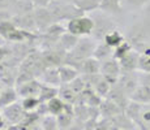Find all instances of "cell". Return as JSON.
<instances>
[{"mask_svg":"<svg viewBox=\"0 0 150 130\" xmlns=\"http://www.w3.org/2000/svg\"><path fill=\"white\" fill-rule=\"evenodd\" d=\"M124 113L133 121L140 130H150V103L140 104L131 100Z\"/></svg>","mask_w":150,"mask_h":130,"instance_id":"obj_1","label":"cell"},{"mask_svg":"<svg viewBox=\"0 0 150 130\" xmlns=\"http://www.w3.org/2000/svg\"><path fill=\"white\" fill-rule=\"evenodd\" d=\"M94 30V20L90 17H76L69 20L68 31L77 37L89 35Z\"/></svg>","mask_w":150,"mask_h":130,"instance_id":"obj_2","label":"cell"},{"mask_svg":"<svg viewBox=\"0 0 150 130\" xmlns=\"http://www.w3.org/2000/svg\"><path fill=\"white\" fill-rule=\"evenodd\" d=\"M97 46L93 43V40L89 39H81L79 40V43L76 44V47L71 51L69 57L73 61H80L82 64L83 60L89 59L91 55H94V50Z\"/></svg>","mask_w":150,"mask_h":130,"instance_id":"obj_3","label":"cell"},{"mask_svg":"<svg viewBox=\"0 0 150 130\" xmlns=\"http://www.w3.org/2000/svg\"><path fill=\"white\" fill-rule=\"evenodd\" d=\"M100 74H102L111 85H115V83L119 81L120 74H122V66H120L119 60L114 59V57L103 60L102 66H100Z\"/></svg>","mask_w":150,"mask_h":130,"instance_id":"obj_4","label":"cell"},{"mask_svg":"<svg viewBox=\"0 0 150 130\" xmlns=\"http://www.w3.org/2000/svg\"><path fill=\"white\" fill-rule=\"evenodd\" d=\"M116 83L123 89V91L128 96H131V94L140 85V78H138V74L136 72H122L119 81Z\"/></svg>","mask_w":150,"mask_h":130,"instance_id":"obj_5","label":"cell"},{"mask_svg":"<svg viewBox=\"0 0 150 130\" xmlns=\"http://www.w3.org/2000/svg\"><path fill=\"white\" fill-rule=\"evenodd\" d=\"M112 30H115V24L110 18L107 17H97L96 18L93 33L97 39H105V37Z\"/></svg>","mask_w":150,"mask_h":130,"instance_id":"obj_6","label":"cell"},{"mask_svg":"<svg viewBox=\"0 0 150 130\" xmlns=\"http://www.w3.org/2000/svg\"><path fill=\"white\" fill-rule=\"evenodd\" d=\"M138 60H140V52L132 50L125 55L122 60H119L122 72H136L138 70Z\"/></svg>","mask_w":150,"mask_h":130,"instance_id":"obj_7","label":"cell"},{"mask_svg":"<svg viewBox=\"0 0 150 130\" xmlns=\"http://www.w3.org/2000/svg\"><path fill=\"white\" fill-rule=\"evenodd\" d=\"M129 99L132 102H136L140 104H148L150 103V87L146 85H138L137 89L131 94Z\"/></svg>","mask_w":150,"mask_h":130,"instance_id":"obj_8","label":"cell"},{"mask_svg":"<svg viewBox=\"0 0 150 130\" xmlns=\"http://www.w3.org/2000/svg\"><path fill=\"white\" fill-rule=\"evenodd\" d=\"M99 9L108 14H120L123 12V0H100Z\"/></svg>","mask_w":150,"mask_h":130,"instance_id":"obj_9","label":"cell"},{"mask_svg":"<svg viewBox=\"0 0 150 130\" xmlns=\"http://www.w3.org/2000/svg\"><path fill=\"white\" fill-rule=\"evenodd\" d=\"M99 107H100V113H102L106 118H112V117L117 116V115H120L124 112L117 104H115L110 99H106L105 102H102Z\"/></svg>","mask_w":150,"mask_h":130,"instance_id":"obj_10","label":"cell"},{"mask_svg":"<svg viewBox=\"0 0 150 130\" xmlns=\"http://www.w3.org/2000/svg\"><path fill=\"white\" fill-rule=\"evenodd\" d=\"M100 66H102V61H99L96 57H89L83 60L80 69L86 76H94V74H100Z\"/></svg>","mask_w":150,"mask_h":130,"instance_id":"obj_11","label":"cell"},{"mask_svg":"<svg viewBox=\"0 0 150 130\" xmlns=\"http://www.w3.org/2000/svg\"><path fill=\"white\" fill-rule=\"evenodd\" d=\"M21 87H20V95H24V96H29V98H35L37 95H41V85L37 83L35 81H28L25 83H21Z\"/></svg>","mask_w":150,"mask_h":130,"instance_id":"obj_12","label":"cell"},{"mask_svg":"<svg viewBox=\"0 0 150 130\" xmlns=\"http://www.w3.org/2000/svg\"><path fill=\"white\" fill-rule=\"evenodd\" d=\"M4 116L9 122H18L24 117V111L18 104H11L4 108Z\"/></svg>","mask_w":150,"mask_h":130,"instance_id":"obj_13","label":"cell"},{"mask_svg":"<svg viewBox=\"0 0 150 130\" xmlns=\"http://www.w3.org/2000/svg\"><path fill=\"white\" fill-rule=\"evenodd\" d=\"M96 59H98L99 61H103V60H107L110 57L114 56V48L110 47L107 43L102 42L100 44H98L94 50V55H93Z\"/></svg>","mask_w":150,"mask_h":130,"instance_id":"obj_14","label":"cell"},{"mask_svg":"<svg viewBox=\"0 0 150 130\" xmlns=\"http://www.w3.org/2000/svg\"><path fill=\"white\" fill-rule=\"evenodd\" d=\"M125 40V37L123 35L122 33H120L119 30H112V31H110V33L107 34V35L105 37V39H103V42L105 43H107V44L110 46V47H112V48H116L117 46H120L122 43Z\"/></svg>","mask_w":150,"mask_h":130,"instance_id":"obj_15","label":"cell"},{"mask_svg":"<svg viewBox=\"0 0 150 130\" xmlns=\"http://www.w3.org/2000/svg\"><path fill=\"white\" fill-rule=\"evenodd\" d=\"M59 74H60V81L63 83L72 82L73 79L77 78V70L71 65H63L59 68Z\"/></svg>","mask_w":150,"mask_h":130,"instance_id":"obj_16","label":"cell"},{"mask_svg":"<svg viewBox=\"0 0 150 130\" xmlns=\"http://www.w3.org/2000/svg\"><path fill=\"white\" fill-rule=\"evenodd\" d=\"M74 5L82 12H91L99 8L100 0H74Z\"/></svg>","mask_w":150,"mask_h":130,"instance_id":"obj_17","label":"cell"},{"mask_svg":"<svg viewBox=\"0 0 150 130\" xmlns=\"http://www.w3.org/2000/svg\"><path fill=\"white\" fill-rule=\"evenodd\" d=\"M77 43H79V37L72 34V33H69V31L67 34H63V35L60 37V44H62L65 50L72 51L74 47H76Z\"/></svg>","mask_w":150,"mask_h":130,"instance_id":"obj_18","label":"cell"},{"mask_svg":"<svg viewBox=\"0 0 150 130\" xmlns=\"http://www.w3.org/2000/svg\"><path fill=\"white\" fill-rule=\"evenodd\" d=\"M132 50H134L133 46H132L131 43L125 39L120 46H117L116 48H114V56H112V57H114V59H116V60H122L123 57L125 56L128 52H131Z\"/></svg>","mask_w":150,"mask_h":130,"instance_id":"obj_19","label":"cell"},{"mask_svg":"<svg viewBox=\"0 0 150 130\" xmlns=\"http://www.w3.org/2000/svg\"><path fill=\"white\" fill-rule=\"evenodd\" d=\"M16 98H17V95H16V92H14L12 89L5 90L4 92H1V95H0V107L11 105V104L16 100Z\"/></svg>","mask_w":150,"mask_h":130,"instance_id":"obj_20","label":"cell"},{"mask_svg":"<svg viewBox=\"0 0 150 130\" xmlns=\"http://www.w3.org/2000/svg\"><path fill=\"white\" fill-rule=\"evenodd\" d=\"M47 108L51 113L57 115V113H62V111L64 109V103H63L62 99H57V98H52L51 100H48L47 104Z\"/></svg>","mask_w":150,"mask_h":130,"instance_id":"obj_21","label":"cell"},{"mask_svg":"<svg viewBox=\"0 0 150 130\" xmlns=\"http://www.w3.org/2000/svg\"><path fill=\"white\" fill-rule=\"evenodd\" d=\"M45 81L50 85V83H59L62 82L60 81V74H59V69H55V68H51V69H47L45 72Z\"/></svg>","mask_w":150,"mask_h":130,"instance_id":"obj_22","label":"cell"},{"mask_svg":"<svg viewBox=\"0 0 150 130\" xmlns=\"http://www.w3.org/2000/svg\"><path fill=\"white\" fill-rule=\"evenodd\" d=\"M39 20H41V22H39L38 25L41 26H47L50 25L51 22V13L50 11H46V9H38L35 12V21L38 22Z\"/></svg>","mask_w":150,"mask_h":130,"instance_id":"obj_23","label":"cell"},{"mask_svg":"<svg viewBox=\"0 0 150 130\" xmlns=\"http://www.w3.org/2000/svg\"><path fill=\"white\" fill-rule=\"evenodd\" d=\"M60 96H62V100L63 102H74V99H76L77 94L72 90L71 87H67V89H63L62 91H60Z\"/></svg>","mask_w":150,"mask_h":130,"instance_id":"obj_24","label":"cell"},{"mask_svg":"<svg viewBox=\"0 0 150 130\" xmlns=\"http://www.w3.org/2000/svg\"><path fill=\"white\" fill-rule=\"evenodd\" d=\"M69 87L79 95V94H81L83 91V89H85V82H83L81 78H76V79H73L69 83Z\"/></svg>","mask_w":150,"mask_h":130,"instance_id":"obj_25","label":"cell"},{"mask_svg":"<svg viewBox=\"0 0 150 130\" xmlns=\"http://www.w3.org/2000/svg\"><path fill=\"white\" fill-rule=\"evenodd\" d=\"M56 90L52 87H42L41 90V100H51L52 98L56 96Z\"/></svg>","mask_w":150,"mask_h":130,"instance_id":"obj_26","label":"cell"},{"mask_svg":"<svg viewBox=\"0 0 150 130\" xmlns=\"http://www.w3.org/2000/svg\"><path fill=\"white\" fill-rule=\"evenodd\" d=\"M124 4L129 8H142L149 4L150 0H123Z\"/></svg>","mask_w":150,"mask_h":130,"instance_id":"obj_27","label":"cell"},{"mask_svg":"<svg viewBox=\"0 0 150 130\" xmlns=\"http://www.w3.org/2000/svg\"><path fill=\"white\" fill-rule=\"evenodd\" d=\"M39 104V100L35 99V98H26V99L24 100V103H22V107H24L25 109H31L34 108V107H37Z\"/></svg>","mask_w":150,"mask_h":130,"instance_id":"obj_28","label":"cell"},{"mask_svg":"<svg viewBox=\"0 0 150 130\" xmlns=\"http://www.w3.org/2000/svg\"><path fill=\"white\" fill-rule=\"evenodd\" d=\"M59 125H62V128H67L71 125V115L69 113H63L59 116Z\"/></svg>","mask_w":150,"mask_h":130,"instance_id":"obj_29","label":"cell"},{"mask_svg":"<svg viewBox=\"0 0 150 130\" xmlns=\"http://www.w3.org/2000/svg\"><path fill=\"white\" fill-rule=\"evenodd\" d=\"M138 78H140V83L141 85H146L150 87V73H145V72H141L138 74Z\"/></svg>","mask_w":150,"mask_h":130,"instance_id":"obj_30","label":"cell"},{"mask_svg":"<svg viewBox=\"0 0 150 130\" xmlns=\"http://www.w3.org/2000/svg\"><path fill=\"white\" fill-rule=\"evenodd\" d=\"M3 126V120H1V116H0V128Z\"/></svg>","mask_w":150,"mask_h":130,"instance_id":"obj_31","label":"cell"},{"mask_svg":"<svg viewBox=\"0 0 150 130\" xmlns=\"http://www.w3.org/2000/svg\"><path fill=\"white\" fill-rule=\"evenodd\" d=\"M114 130H124V129H119V128H116V126H115V129Z\"/></svg>","mask_w":150,"mask_h":130,"instance_id":"obj_32","label":"cell"}]
</instances>
